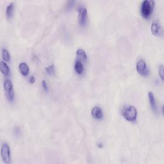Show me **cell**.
<instances>
[{
    "label": "cell",
    "mask_w": 164,
    "mask_h": 164,
    "mask_svg": "<svg viewBox=\"0 0 164 164\" xmlns=\"http://www.w3.org/2000/svg\"><path fill=\"white\" fill-rule=\"evenodd\" d=\"M13 12H14V4L11 3L7 7H6V14L8 18H10L12 16Z\"/></svg>",
    "instance_id": "cell-14"
},
{
    "label": "cell",
    "mask_w": 164,
    "mask_h": 164,
    "mask_svg": "<svg viewBox=\"0 0 164 164\" xmlns=\"http://www.w3.org/2000/svg\"><path fill=\"white\" fill-rule=\"evenodd\" d=\"M76 55L78 56V58H80L83 61H85L87 60V55L85 53V51L82 49H78L76 51Z\"/></svg>",
    "instance_id": "cell-13"
},
{
    "label": "cell",
    "mask_w": 164,
    "mask_h": 164,
    "mask_svg": "<svg viewBox=\"0 0 164 164\" xmlns=\"http://www.w3.org/2000/svg\"><path fill=\"white\" fill-rule=\"evenodd\" d=\"M148 96H149V100L151 107V108L154 112L156 113L157 112V107H156V104L155 98V96H154L152 92H149Z\"/></svg>",
    "instance_id": "cell-9"
},
{
    "label": "cell",
    "mask_w": 164,
    "mask_h": 164,
    "mask_svg": "<svg viewBox=\"0 0 164 164\" xmlns=\"http://www.w3.org/2000/svg\"><path fill=\"white\" fill-rule=\"evenodd\" d=\"M30 82L31 83H34L35 82V78L34 76H31L30 78Z\"/></svg>",
    "instance_id": "cell-19"
},
{
    "label": "cell",
    "mask_w": 164,
    "mask_h": 164,
    "mask_svg": "<svg viewBox=\"0 0 164 164\" xmlns=\"http://www.w3.org/2000/svg\"><path fill=\"white\" fill-rule=\"evenodd\" d=\"M122 115L127 121L134 122L137 119V111L135 107L128 106L124 108L122 111Z\"/></svg>",
    "instance_id": "cell-2"
},
{
    "label": "cell",
    "mask_w": 164,
    "mask_h": 164,
    "mask_svg": "<svg viewBox=\"0 0 164 164\" xmlns=\"http://www.w3.org/2000/svg\"><path fill=\"white\" fill-rule=\"evenodd\" d=\"M151 30L152 34L155 35L159 36L162 34V28L160 24L158 21H154L152 23L151 27Z\"/></svg>",
    "instance_id": "cell-7"
},
{
    "label": "cell",
    "mask_w": 164,
    "mask_h": 164,
    "mask_svg": "<svg viewBox=\"0 0 164 164\" xmlns=\"http://www.w3.org/2000/svg\"><path fill=\"white\" fill-rule=\"evenodd\" d=\"M97 146L99 147L100 148H102L103 147V144L102 143H100V144H97Z\"/></svg>",
    "instance_id": "cell-20"
},
{
    "label": "cell",
    "mask_w": 164,
    "mask_h": 164,
    "mask_svg": "<svg viewBox=\"0 0 164 164\" xmlns=\"http://www.w3.org/2000/svg\"><path fill=\"white\" fill-rule=\"evenodd\" d=\"M2 55L3 60L6 62H10V56L9 53V51L6 49H3L2 50Z\"/></svg>",
    "instance_id": "cell-15"
},
{
    "label": "cell",
    "mask_w": 164,
    "mask_h": 164,
    "mask_svg": "<svg viewBox=\"0 0 164 164\" xmlns=\"http://www.w3.org/2000/svg\"><path fill=\"white\" fill-rule=\"evenodd\" d=\"M1 156L3 162L5 164H10L11 157H10V149L9 144L4 143L1 149Z\"/></svg>",
    "instance_id": "cell-3"
},
{
    "label": "cell",
    "mask_w": 164,
    "mask_h": 164,
    "mask_svg": "<svg viewBox=\"0 0 164 164\" xmlns=\"http://www.w3.org/2000/svg\"><path fill=\"white\" fill-rule=\"evenodd\" d=\"M0 71L5 76H9L10 71L9 66L5 62L1 61L0 62Z\"/></svg>",
    "instance_id": "cell-10"
},
{
    "label": "cell",
    "mask_w": 164,
    "mask_h": 164,
    "mask_svg": "<svg viewBox=\"0 0 164 164\" xmlns=\"http://www.w3.org/2000/svg\"><path fill=\"white\" fill-rule=\"evenodd\" d=\"M155 2L152 0H145L141 5V14L144 18H148L153 12Z\"/></svg>",
    "instance_id": "cell-1"
},
{
    "label": "cell",
    "mask_w": 164,
    "mask_h": 164,
    "mask_svg": "<svg viewBox=\"0 0 164 164\" xmlns=\"http://www.w3.org/2000/svg\"><path fill=\"white\" fill-rule=\"evenodd\" d=\"M4 89L6 97L10 101L14 99V91L13 89V85L10 80H6L4 82Z\"/></svg>",
    "instance_id": "cell-4"
},
{
    "label": "cell",
    "mask_w": 164,
    "mask_h": 164,
    "mask_svg": "<svg viewBox=\"0 0 164 164\" xmlns=\"http://www.w3.org/2000/svg\"><path fill=\"white\" fill-rule=\"evenodd\" d=\"M75 69L76 73L79 75L82 74L83 71V65L80 60H77L75 64Z\"/></svg>",
    "instance_id": "cell-12"
},
{
    "label": "cell",
    "mask_w": 164,
    "mask_h": 164,
    "mask_svg": "<svg viewBox=\"0 0 164 164\" xmlns=\"http://www.w3.org/2000/svg\"><path fill=\"white\" fill-rule=\"evenodd\" d=\"M19 70L20 73L24 76H27L29 73V67L26 63H21L19 65Z\"/></svg>",
    "instance_id": "cell-11"
},
{
    "label": "cell",
    "mask_w": 164,
    "mask_h": 164,
    "mask_svg": "<svg viewBox=\"0 0 164 164\" xmlns=\"http://www.w3.org/2000/svg\"><path fill=\"white\" fill-rule=\"evenodd\" d=\"M137 71L142 76H147L149 73V71L147 67L146 64L144 60H139L137 64Z\"/></svg>",
    "instance_id": "cell-5"
},
{
    "label": "cell",
    "mask_w": 164,
    "mask_h": 164,
    "mask_svg": "<svg viewBox=\"0 0 164 164\" xmlns=\"http://www.w3.org/2000/svg\"><path fill=\"white\" fill-rule=\"evenodd\" d=\"M87 10L84 7H81L78 10V20L81 26H85L87 23Z\"/></svg>",
    "instance_id": "cell-6"
},
{
    "label": "cell",
    "mask_w": 164,
    "mask_h": 164,
    "mask_svg": "<svg viewBox=\"0 0 164 164\" xmlns=\"http://www.w3.org/2000/svg\"><path fill=\"white\" fill-rule=\"evenodd\" d=\"M159 75H160V78H162V80H163V67L162 65H161L159 67Z\"/></svg>",
    "instance_id": "cell-17"
},
{
    "label": "cell",
    "mask_w": 164,
    "mask_h": 164,
    "mask_svg": "<svg viewBox=\"0 0 164 164\" xmlns=\"http://www.w3.org/2000/svg\"><path fill=\"white\" fill-rule=\"evenodd\" d=\"M42 87H43V88L45 90H48V85H47V83H46V82L44 80L42 81Z\"/></svg>",
    "instance_id": "cell-18"
},
{
    "label": "cell",
    "mask_w": 164,
    "mask_h": 164,
    "mask_svg": "<svg viewBox=\"0 0 164 164\" xmlns=\"http://www.w3.org/2000/svg\"><path fill=\"white\" fill-rule=\"evenodd\" d=\"M46 71L47 73L49 75H52L54 74V72H55V68H54V65H49V66L47 67L46 68Z\"/></svg>",
    "instance_id": "cell-16"
},
{
    "label": "cell",
    "mask_w": 164,
    "mask_h": 164,
    "mask_svg": "<svg viewBox=\"0 0 164 164\" xmlns=\"http://www.w3.org/2000/svg\"><path fill=\"white\" fill-rule=\"evenodd\" d=\"M92 115L96 119H101L103 116V111L99 107H94L92 110Z\"/></svg>",
    "instance_id": "cell-8"
}]
</instances>
